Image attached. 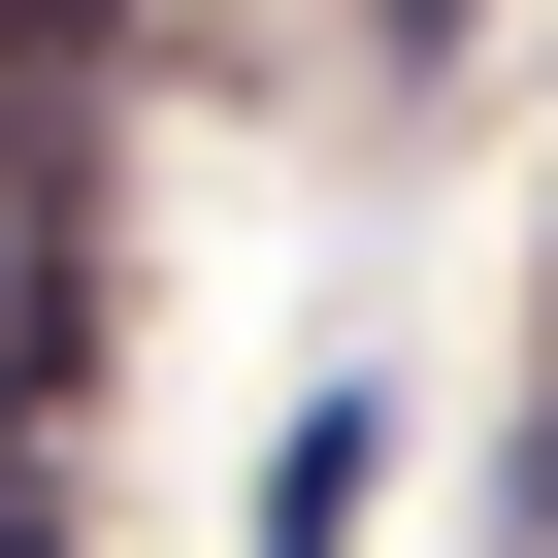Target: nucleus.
Listing matches in <instances>:
<instances>
[{"label":"nucleus","instance_id":"f03ea898","mask_svg":"<svg viewBox=\"0 0 558 558\" xmlns=\"http://www.w3.org/2000/svg\"><path fill=\"white\" fill-rule=\"evenodd\" d=\"M362 493H395V395H296V460H263V558H362Z\"/></svg>","mask_w":558,"mask_h":558},{"label":"nucleus","instance_id":"39448f33","mask_svg":"<svg viewBox=\"0 0 558 558\" xmlns=\"http://www.w3.org/2000/svg\"><path fill=\"white\" fill-rule=\"evenodd\" d=\"M395 34H460V0H395Z\"/></svg>","mask_w":558,"mask_h":558},{"label":"nucleus","instance_id":"f257e3e1","mask_svg":"<svg viewBox=\"0 0 558 558\" xmlns=\"http://www.w3.org/2000/svg\"><path fill=\"white\" fill-rule=\"evenodd\" d=\"M66 362H99V165L66 99H0V427H66Z\"/></svg>","mask_w":558,"mask_h":558},{"label":"nucleus","instance_id":"20e7f679","mask_svg":"<svg viewBox=\"0 0 558 558\" xmlns=\"http://www.w3.org/2000/svg\"><path fill=\"white\" fill-rule=\"evenodd\" d=\"M0 558H66V427H0Z\"/></svg>","mask_w":558,"mask_h":558},{"label":"nucleus","instance_id":"7ed1b4c3","mask_svg":"<svg viewBox=\"0 0 558 558\" xmlns=\"http://www.w3.org/2000/svg\"><path fill=\"white\" fill-rule=\"evenodd\" d=\"M99 34H132V0H0V99H66V66H99Z\"/></svg>","mask_w":558,"mask_h":558}]
</instances>
